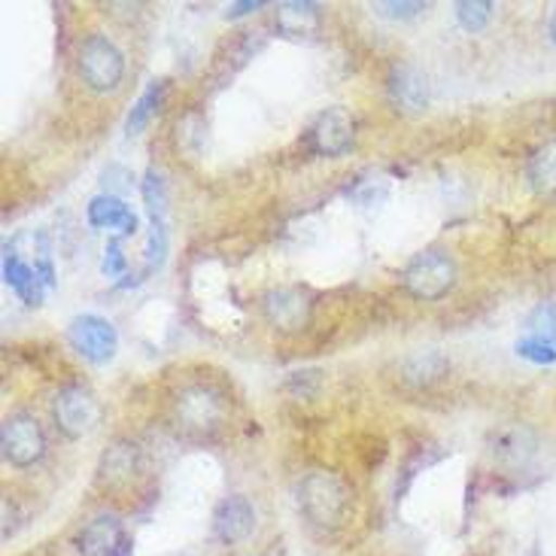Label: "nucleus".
Segmentation results:
<instances>
[{"instance_id":"obj_1","label":"nucleus","mask_w":556,"mask_h":556,"mask_svg":"<svg viewBox=\"0 0 556 556\" xmlns=\"http://www.w3.org/2000/svg\"><path fill=\"white\" fill-rule=\"evenodd\" d=\"M299 508L314 527L334 529L341 527L346 508H350V493L344 481L331 471H307L299 483Z\"/></svg>"},{"instance_id":"obj_2","label":"nucleus","mask_w":556,"mask_h":556,"mask_svg":"<svg viewBox=\"0 0 556 556\" xmlns=\"http://www.w3.org/2000/svg\"><path fill=\"white\" fill-rule=\"evenodd\" d=\"M456 283V262L444 250H426L417 258H410L405 268V286L414 299L438 301L447 295Z\"/></svg>"},{"instance_id":"obj_3","label":"nucleus","mask_w":556,"mask_h":556,"mask_svg":"<svg viewBox=\"0 0 556 556\" xmlns=\"http://www.w3.org/2000/svg\"><path fill=\"white\" fill-rule=\"evenodd\" d=\"M174 414H177V426H182L186 432L211 435L213 429L223 422V417H226V402H223V395L216 390L198 383V387H186L177 395Z\"/></svg>"},{"instance_id":"obj_4","label":"nucleus","mask_w":556,"mask_h":556,"mask_svg":"<svg viewBox=\"0 0 556 556\" xmlns=\"http://www.w3.org/2000/svg\"><path fill=\"white\" fill-rule=\"evenodd\" d=\"M52 417H55V426L61 429V435L76 441V438L89 435L91 429L98 426L101 407H98V399L91 395V390L79 387V383H71V387H64L55 395Z\"/></svg>"},{"instance_id":"obj_5","label":"nucleus","mask_w":556,"mask_h":556,"mask_svg":"<svg viewBox=\"0 0 556 556\" xmlns=\"http://www.w3.org/2000/svg\"><path fill=\"white\" fill-rule=\"evenodd\" d=\"M79 74H83L89 89L113 91L122 83V74H125V59L106 37L94 34L79 49Z\"/></svg>"},{"instance_id":"obj_6","label":"nucleus","mask_w":556,"mask_h":556,"mask_svg":"<svg viewBox=\"0 0 556 556\" xmlns=\"http://www.w3.org/2000/svg\"><path fill=\"white\" fill-rule=\"evenodd\" d=\"M0 447H3V459L18 468L34 466L46 451V438L40 422L30 414H13L7 417L3 429H0Z\"/></svg>"},{"instance_id":"obj_7","label":"nucleus","mask_w":556,"mask_h":556,"mask_svg":"<svg viewBox=\"0 0 556 556\" xmlns=\"http://www.w3.org/2000/svg\"><path fill=\"white\" fill-rule=\"evenodd\" d=\"M67 341H71V346H74L83 359L94 362V365L110 362L116 356V350H119V334H116V329L106 319L94 314L76 316L74 323H71V329H67Z\"/></svg>"},{"instance_id":"obj_8","label":"nucleus","mask_w":556,"mask_h":556,"mask_svg":"<svg viewBox=\"0 0 556 556\" xmlns=\"http://www.w3.org/2000/svg\"><path fill=\"white\" fill-rule=\"evenodd\" d=\"M76 551L83 556H128L131 542L125 535V527L113 514H101L89 520L76 535Z\"/></svg>"},{"instance_id":"obj_9","label":"nucleus","mask_w":556,"mask_h":556,"mask_svg":"<svg viewBox=\"0 0 556 556\" xmlns=\"http://www.w3.org/2000/svg\"><path fill=\"white\" fill-rule=\"evenodd\" d=\"M307 143L316 155H344L353 143V119L341 106H329L319 113L307 131Z\"/></svg>"},{"instance_id":"obj_10","label":"nucleus","mask_w":556,"mask_h":556,"mask_svg":"<svg viewBox=\"0 0 556 556\" xmlns=\"http://www.w3.org/2000/svg\"><path fill=\"white\" fill-rule=\"evenodd\" d=\"M256 529V508L247 496H226L213 511V535L223 544H241Z\"/></svg>"},{"instance_id":"obj_11","label":"nucleus","mask_w":556,"mask_h":556,"mask_svg":"<svg viewBox=\"0 0 556 556\" xmlns=\"http://www.w3.org/2000/svg\"><path fill=\"white\" fill-rule=\"evenodd\" d=\"M265 316L280 331H299L311 319V295L295 286H280L265 295Z\"/></svg>"},{"instance_id":"obj_12","label":"nucleus","mask_w":556,"mask_h":556,"mask_svg":"<svg viewBox=\"0 0 556 556\" xmlns=\"http://www.w3.org/2000/svg\"><path fill=\"white\" fill-rule=\"evenodd\" d=\"M390 101L395 110L420 113L429 106V79L414 64H395L390 71Z\"/></svg>"},{"instance_id":"obj_13","label":"nucleus","mask_w":556,"mask_h":556,"mask_svg":"<svg viewBox=\"0 0 556 556\" xmlns=\"http://www.w3.org/2000/svg\"><path fill=\"white\" fill-rule=\"evenodd\" d=\"M3 283L10 286L15 295L25 301V304H30V307L40 304L43 292L49 289L43 277H40V271L30 265L28 258L18 256L10 243L3 247Z\"/></svg>"},{"instance_id":"obj_14","label":"nucleus","mask_w":556,"mask_h":556,"mask_svg":"<svg viewBox=\"0 0 556 556\" xmlns=\"http://www.w3.org/2000/svg\"><path fill=\"white\" fill-rule=\"evenodd\" d=\"M137 468H140V451L131 441H116L113 447H106L101 456V466H98V483L110 486V490H119L125 483L135 481Z\"/></svg>"},{"instance_id":"obj_15","label":"nucleus","mask_w":556,"mask_h":556,"mask_svg":"<svg viewBox=\"0 0 556 556\" xmlns=\"http://www.w3.org/2000/svg\"><path fill=\"white\" fill-rule=\"evenodd\" d=\"M447 368H451V362H447L444 353L426 350V353H414V356L402 359V365H399V377H402V383L420 390V387H432L435 380H441V377L447 375Z\"/></svg>"},{"instance_id":"obj_16","label":"nucleus","mask_w":556,"mask_h":556,"mask_svg":"<svg viewBox=\"0 0 556 556\" xmlns=\"http://www.w3.org/2000/svg\"><path fill=\"white\" fill-rule=\"evenodd\" d=\"M490 451L508 466H523L529 456L535 453V435L529 432L527 426H505V429L490 435Z\"/></svg>"},{"instance_id":"obj_17","label":"nucleus","mask_w":556,"mask_h":556,"mask_svg":"<svg viewBox=\"0 0 556 556\" xmlns=\"http://www.w3.org/2000/svg\"><path fill=\"white\" fill-rule=\"evenodd\" d=\"M277 30L283 37H311L319 30V3L286 0L277 7Z\"/></svg>"},{"instance_id":"obj_18","label":"nucleus","mask_w":556,"mask_h":556,"mask_svg":"<svg viewBox=\"0 0 556 556\" xmlns=\"http://www.w3.org/2000/svg\"><path fill=\"white\" fill-rule=\"evenodd\" d=\"M89 223L94 228H116L122 238L135 235L137 216L128 211V204L116 195H98L89 204Z\"/></svg>"},{"instance_id":"obj_19","label":"nucleus","mask_w":556,"mask_h":556,"mask_svg":"<svg viewBox=\"0 0 556 556\" xmlns=\"http://www.w3.org/2000/svg\"><path fill=\"white\" fill-rule=\"evenodd\" d=\"M529 182L539 195L556 201V143H547L529 159Z\"/></svg>"},{"instance_id":"obj_20","label":"nucleus","mask_w":556,"mask_h":556,"mask_svg":"<svg viewBox=\"0 0 556 556\" xmlns=\"http://www.w3.org/2000/svg\"><path fill=\"white\" fill-rule=\"evenodd\" d=\"M162 98H165V83H150L147 91L137 98V104L131 106L128 119H125V131H128V137L140 135V131L150 125V119L155 116V110L162 104Z\"/></svg>"},{"instance_id":"obj_21","label":"nucleus","mask_w":556,"mask_h":556,"mask_svg":"<svg viewBox=\"0 0 556 556\" xmlns=\"http://www.w3.org/2000/svg\"><path fill=\"white\" fill-rule=\"evenodd\" d=\"M143 204L150 213V226H167V189L155 167L147 170V180H143Z\"/></svg>"},{"instance_id":"obj_22","label":"nucleus","mask_w":556,"mask_h":556,"mask_svg":"<svg viewBox=\"0 0 556 556\" xmlns=\"http://www.w3.org/2000/svg\"><path fill=\"white\" fill-rule=\"evenodd\" d=\"M177 143L186 152H192V155H198V152L207 147V122L201 119V113L192 110V113H186L177 122Z\"/></svg>"},{"instance_id":"obj_23","label":"nucleus","mask_w":556,"mask_h":556,"mask_svg":"<svg viewBox=\"0 0 556 556\" xmlns=\"http://www.w3.org/2000/svg\"><path fill=\"white\" fill-rule=\"evenodd\" d=\"M493 10L496 7L490 0H463V3H456V18L466 30H481L493 18Z\"/></svg>"},{"instance_id":"obj_24","label":"nucleus","mask_w":556,"mask_h":556,"mask_svg":"<svg viewBox=\"0 0 556 556\" xmlns=\"http://www.w3.org/2000/svg\"><path fill=\"white\" fill-rule=\"evenodd\" d=\"M527 329H529V338H542V341L556 344V307H551V304L535 307V311L529 314Z\"/></svg>"},{"instance_id":"obj_25","label":"nucleus","mask_w":556,"mask_h":556,"mask_svg":"<svg viewBox=\"0 0 556 556\" xmlns=\"http://www.w3.org/2000/svg\"><path fill=\"white\" fill-rule=\"evenodd\" d=\"M517 356L535 362V365H554L556 344L542 341V338H527V341H520V344H517Z\"/></svg>"},{"instance_id":"obj_26","label":"nucleus","mask_w":556,"mask_h":556,"mask_svg":"<svg viewBox=\"0 0 556 556\" xmlns=\"http://www.w3.org/2000/svg\"><path fill=\"white\" fill-rule=\"evenodd\" d=\"M426 10V3L417 0H402V3H375V13L383 18H414Z\"/></svg>"},{"instance_id":"obj_27","label":"nucleus","mask_w":556,"mask_h":556,"mask_svg":"<svg viewBox=\"0 0 556 556\" xmlns=\"http://www.w3.org/2000/svg\"><path fill=\"white\" fill-rule=\"evenodd\" d=\"M125 271V256L119 250V238L106 243V256H104V274L106 277H116V274Z\"/></svg>"},{"instance_id":"obj_28","label":"nucleus","mask_w":556,"mask_h":556,"mask_svg":"<svg viewBox=\"0 0 556 556\" xmlns=\"http://www.w3.org/2000/svg\"><path fill=\"white\" fill-rule=\"evenodd\" d=\"M104 186L106 189H119V192H125V189H131V174H128L125 167H106Z\"/></svg>"},{"instance_id":"obj_29","label":"nucleus","mask_w":556,"mask_h":556,"mask_svg":"<svg viewBox=\"0 0 556 556\" xmlns=\"http://www.w3.org/2000/svg\"><path fill=\"white\" fill-rule=\"evenodd\" d=\"M262 7H265V3H262V0H253V3H250V0H247V3H235V7H231V10H228V18H238V15H247V13H256V10H262Z\"/></svg>"},{"instance_id":"obj_30","label":"nucleus","mask_w":556,"mask_h":556,"mask_svg":"<svg viewBox=\"0 0 556 556\" xmlns=\"http://www.w3.org/2000/svg\"><path fill=\"white\" fill-rule=\"evenodd\" d=\"M551 37H554V43H556V10L554 15H551Z\"/></svg>"}]
</instances>
